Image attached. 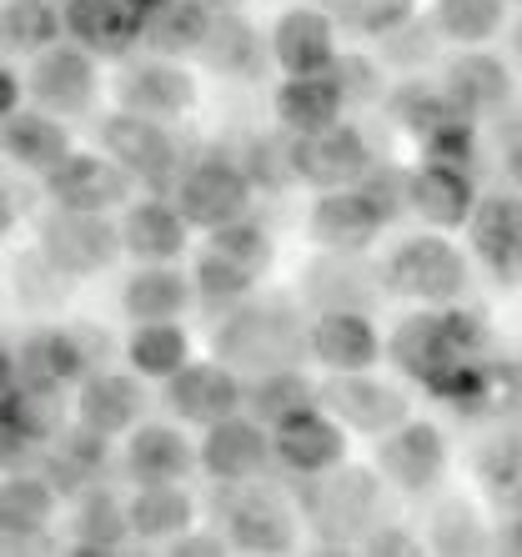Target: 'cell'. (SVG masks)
Segmentation results:
<instances>
[{"label":"cell","instance_id":"14","mask_svg":"<svg viewBox=\"0 0 522 557\" xmlns=\"http://www.w3.org/2000/svg\"><path fill=\"white\" fill-rule=\"evenodd\" d=\"M307 347L332 372H366L382 357V337L362 307H326L307 332Z\"/></svg>","mask_w":522,"mask_h":557},{"label":"cell","instance_id":"22","mask_svg":"<svg viewBox=\"0 0 522 557\" xmlns=\"http://www.w3.org/2000/svg\"><path fill=\"white\" fill-rule=\"evenodd\" d=\"M116 91H121V106H126V111L166 121V116L191 111L196 81L171 61H141V65H126V76H121Z\"/></svg>","mask_w":522,"mask_h":557},{"label":"cell","instance_id":"18","mask_svg":"<svg viewBox=\"0 0 522 557\" xmlns=\"http://www.w3.org/2000/svg\"><path fill=\"white\" fill-rule=\"evenodd\" d=\"M272 61L287 71V76H316V71H332L337 61V30H332V15L322 5H297L276 21L272 30Z\"/></svg>","mask_w":522,"mask_h":557},{"label":"cell","instance_id":"12","mask_svg":"<svg viewBox=\"0 0 522 557\" xmlns=\"http://www.w3.org/2000/svg\"><path fill=\"white\" fill-rule=\"evenodd\" d=\"M26 91L36 96L51 116H80L96 96V65L86 46H51L30 65Z\"/></svg>","mask_w":522,"mask_h":557},{"label":"cell","instance_id":"56","mask_svg":"<svg viewBox=\"0 0 522 557\" xmlns=\"http://www.w3.org/2000/svg\"><path fill=\"white\" fill-rule=\"evenodd\" d=\"M207 5H241V0H207Z\"/></svg>","mask_w":522,"mask_h":557},{"label":"cell","instance_id":"7","mask_svg":"<svg viewBox=\"0 0 522 557\" xmlns=\"http://www.w3.org/2000/svg\"><path fill=\"white\" fill-rule=\"evenodd\" d=\"M377 472L397 487V493H427L447 472V442L432 422H412L402 417L391 432L377 437Z\"/></svg>","mask_w":522,"mask_h":557},{"label":"cell","instance_id":"46","mask_svg":"<svg viewBox=\"0 0 522 557\" xmlns=\"http://www.w3.org/2000/svg\"><path fill=\"white\" fill-rule=\"evenodd\" d=\"M352 186L377 207L382 221H391L397 211H407V171L402 166H366Z\"/></svg>","mask_w":522,"mask_h":557},{"label":"cell","instance_id":"53","mask_svg":"<svg viewBox=\"0 0 522 557\" xmlns=\"http://www.w3.org/2000/svg\"><path fill=\"white\" fill-rule=\"evenodd\" d=\"M508 171H512V182L522 186V136L512 141V151H508Z\"/></svg>","mask_w":522,"mask_h":557},{"label":"cell","instance_id":"49","mask_svg":"<svg viewBox=\"0 0 522 557\" xmlns=\"http://www.w3.org/2000/svg\"><path fill=\"white\" fill-rule=\"evenodd\" d=\"M366 553H418V537H407L402 528H382V532H366Z\"/></svg>","mask_w":522,"mask_h":557},{"label":"cell","instance_id":"50","mask_svg":"<svg viewBox=\"0 0 522 557\" xmlns=\"http://www.w3.org/2000/svg\"><path fill=\"white\" fill-rule=\"evenodd\" d=\"M15 106H21V76H11V71L0 65V121L11 116Z\"/></svg>","mask_w":522,"mask_h":557},{"label":"cell","instance_id":"39","mask_svg":"<svg viewBox=\"0 0 522 557\" xmlns=\"http://www.w3.org/2000/svg\"><path fill=\"white\" fill-rule=\"evenodd\" d=\"M432 26H437V36L457 40V46H483L502 30V0H437Z\"/></svg>","mask_w":522,"mask_h":557},{"label":"cell","instance_id":"9","mask_svg":"<svg viewBox=\"0 0 522 557\" xmlns=\"http://www.w3.org/2000/svg\"><path fill=\"white\" fill-rule=\"evenodd\" d=\"M316 403H322V412L337 417L341 428L366 432V437H382L407 417L402 392L366 372H332V382L316 387Z\"/></svg>","mask_w":522,"mask_h":557},{"label":"cell","instance_id":"31","mask_svg":"<svg viewBox=\"0 0 522 557\" xmlns=\"http://www.w3.org/2000/svg\"><path fill=\"white\" fill-rule=\"evenodd\" d=\"M196 55L211 65V71H222V76H251L261 65V36L251 30V21H241L236 11H216L207 21V36L196 46Z\"/></svg>","mask_w":522,"mask_h":557},{"label":"cell","instance_id":"27","mask_svg":"<svg viewBox=\"0 0 522 557\" xmlns=\"http://www.w3.org/2000/svg\"><path fill=\"white\" fill-rule=\"evenodd\" d=\"M55 518V487L36 472H11L0 482V537L5 543H30L51 528Z\"/></svg>","mask_w":522,"mask_h":557},{"label":"cell","instance_id":"23","mask_svg":"<svg viewBox=\"0 0 522 557\" xmlns=\"http://www.w3.org/2000/svg\"><path fill=\"white\" fill-rule=\"evenodd\" d=\"M141 0H65L61 26L86 51H126V40L141 30Z\"/></svg>","mask_w":522,"mask_h":557},{"label":"cell","instance_id":"44","mask_svg":"<svg viewBox=\"0 0 522 557\" xmlns=\"http://www.w3.org/2000/svg\"><path fill=\"white\" fill-rule=\"evenodd\" d=\"M257 282V272H247L241 261L222 257V251H207V257L196 261V286H201V297L216 307V301H241Z\"/></svg>","mask_w":522,"mask_h":557},{"label":"cell","instance_id":"5","mask_svg":"<svg viewBox=\"0 0 522 557\" xmlns=\"http://www.w3.org/2000/svg\"><path fill=\"white\" fill-rule=\"evenodd\" d=\"M372 166V146L357 126L347 121H332L322 131H307V136H291V176L316 191H337V186H352L362 171Z\"/></svg>","mask_w":522,"mask_h":557},{"label":"cell","instance_id":"41","mask_svg":"<svg viewBox=\"0 0 522 557\" xmlns=\"http://www.w3.org/2000/svg\"><path fill=\"white\" fill-rule=\"evenodd\" d=\"M55 30H61V15L46 0H11V5H0V46L5 51H40V46L55 40Z\"/></svg>","mask_w":522,"mask_h":557},{"label":"cell","instance_id":"8","mask_svg":"<svg viewBox=\"0 0 522 557\" xmlns=\"http://www.w3.org/2000/svg\"><path fill=\"white\" fill-rule=\"evenodd\" d=\"M101 141H105V156L126 171L130 182H146V186L176 182V141H171L166 126H157V116L116 111L101 126Z\"/></svg>","mask_w":522,"mask_h":557},{"label":"cell","instance_id":"47","mask_svg":"<svg viewBox=\"0 0 522 557\" xmlns=\"http://www.w3.org/2000/svg\"><path fill=\"white\" fill-rule=\"evenodd\" d=\"M418 15V0H352V21L366 36H391Z\"/></svg>","mask_w":522,"mask_h":557},{"label":"cell","instance_id":"37","mask_svg":"<svg viewBox=\"0 0 522 557\" xmlns=\"http://www.w3.org/2000/svg\"><path fill=\"white\" fill-rule=\"evenodd\" d=\"M126 357H130V367H136L141 376L166 382L182 362H191V342H186L182 326H171V322H136Z\"/></svg>","mask_w":522,"mask_h":557},{"label":"cell","instance_id":"4","mask_svg":"<svg viewBox=\"0 0 522 557\" xmlns=\"http://www.w3.org/2000/svg\"><path fill=\"white\" fill-rule=\"evenodd\" d=\"M387 357L402 376H412V382H422V387H432V392H443L447 382L472 362L468 351L457 347V337H452V326H447L443 311L402 317L397 332L387 337Z\"/></svg>","mask_w":522,"mask_h":557},{"label":"cell","instance_id":"15","mask_svg":"<svg viewBox=\"0 0 522 557\" xmlns=\"http://www.w3.org/2000/svg\"><path fill=\"white\" fill-rule=\"evenodd\" d=\"M166 407L182 422L211 428L216 417H232L241 407V382L222 362H182L166 376Z\"/></svg>","mask_w":522,"mask_h":557},{"label":"cell","instance_id":"36","mask_svg":"<svg viewBox=\"0 0 522 557\" xmlns=\"http://www.w3.org/2000/svg\"><path fill=\"white\" fill-rule=\"evenodd\" d=\"M21 367L36 387H65L86 372V347H80L71 332H36V337L21 347Z\"/></svg>","mask_w":522,"mask_h":557},{"label":"cell","instance_id":"38","mask_svg":"<svg viewBox=\"0 0 522 557\" xmlns=\"http://www.w3.org/2000/svg\"><path fill=\"white\" fill-rule=\"evenodd\" d=\"M126 537H130L126 503H121L116 493H105V487L86 493V503H80V512H76V547L80 553H116Z\"/></svg>","mask_w":522,"mask_h":557},{"label":"cell","instance_id":"24","mask_svg":"<svg viewBox=\"0 0 522 557\" xmlns=\"http://www.w3.org/2000/svg\"><path fill=\"white\" fill-rule=\"evenodd\" d=\"M141 382L126 372H96L80 382V397H76V417L80 428L101 432V437H116V432H130L141 422Z\"/></svg>","mask_w":522,"mask_h":557},{"label":"cell","instance_id":"32","mask_svg":"<svg viewBox=\"0 0 522 557\" xmlns=\"http://www.w3.org/2000/svg\"><path fill=\"white\" fill-rule=\"evenodd\" d=\"M126 522L136 537L161 543V537H182L191 528V497L176 482H141L136 497L126 503Z\"/></svg>","mask_w":522,"mask_h":557},{"label":"cell","instance_id":"17","mask_svg":"<svg viewBox=\"0 0 522 557\" xmlns=\"http://www.w3.org/2000/svg\"><path fill=\"white\" fill-rule=\"evenodd\" d=\"M201 467H207L216 482H251L272 457V437L261 422L251 417H216L207 428V442H201Z\"/></svg>","mask_w":522,"mask_h":557},{"label":"cell","instance_id":"6","mask_svg":"<svg viewBox=\"0 0 522 557\" xmlns=\"http://www.w3.org/2000/svg\"><path fill=\"white\" fill-rule=\"evenodd\" d=\"M251 207V176L222 156H211V161H196L186 166V176H176V211L186 216V226H222L232 216H247Z\"/></svg>","mask_w":522,"mask_h":557},{"label":"cell","instance_id":"52","mask_svg":"<svg viewBox=\"0 0 522 557\" xmlns=\"http://www.w3.org/2000/svg\"><path fill=\"white\" fill-rule=\"evenodd\" d=\"M11 221H15V207H11V191L0 186V236L11 232Z\"/></svg>","mask_w":522,"mask_h":557},{"label":"cell","instance_id":"19","mask_svg":"<svg viewBox=\"0 0 522 557\" xmlns=\"http://www.w3.org/2000/svg\"><path fill=\"white\" fill-rule=\"evenodd\" d=\"M387 221L377 216V207L366 201L357 186H337V191H322L312 207V236L316 247L341 251V257H357L377 242V232Z\"/></svg>","mask_w":522,"mask_h":557},{"label":"cell","instance_id":"55","mask_svg":"<svg viewBox=\"0 0 522 557\" xmlns=\"http://www.w3.org/2000/svg\"><path fill=\"white\" fill-rule=\"evenodd\" d=\"M312 5H326V11H352V0H312Z\"/></svg>","mask_w":522,"mask_h":557},{"label":"cell","instance_id":"57","mask_svg":"<svg viewBox=\"0 0 522 557\" xmlns=\"http://www.w3.org/2000/svg\"><path fill=\"white\" fill-rule=\"evenodd\" d=\"M518 55H522V21H518Z\"/></svg>","mask_w":522,"mask_h":557},{"label":"cell","instance_id":"40","mask_svg":"<svg viewBox=\"0 0 522 557\" xmlns=\"http://www.w3.org/2000/svg\"><path fill=\"white\" fill-rule=\"evenodd\" d=\"M105 467V437L91 428H76L61 437V453L51 457V487L55 493H80V487H91V478Z\"/></svg>","mask_w":522,"mask_h":557},{"label":"cell","instance_id":"1","mask_svg":"<svg viewBox=\"0 0 522 557\" xmlns=\"http://www.w3.org/2000/svg\"><path fill=\"white\" fill-rule=\"evenodd\" d=\"M382 282H387L397 297L427 301V307H447V301H457L468 292V257L447 242V232L407 236L402 247L387 257Z\"/></svg>","mask_w":522,"mask_h":557},{"label":"cell","instance_id":"10","mask_svg":"<svg viewBox=\"0 0 522 557\" xmlns=\"http://www.w3.org/2000/svg\"><path fill=\"white\" fill-rule=\"evenodd\" d=\"M472 207H477V186L457 161H422L418 171H407V211H418L432 232H457L468 226Z\"/></svg>","mask_w":522,"mask_h":557},{"label":"cell","instance_id":"3","mask_svg":"<svg viewBox=\"0 0 522 557\" xmlns=\"http://www.w3.org/2000/svg\"><path fill=\"white\" fill-rule=\"evenodd\" d=\"M121 251V226L105 221V211H51L40 226V257L61 276H96Z\"/></svg>","mask_w":522,"mask_h":557},{"label":"cell","instance_id":"20","mask_svg":"<svg viewBox=\"0 0 522 557\" xmlns=\"http://www.w3.org/2000/svg\"><path fill=\"white\" fill-rule=\"evenodd\" d=\"M443 96L472 121L493 116L497 106H508V96H512V71L487 51H462L443 71Z\"/></svg>","mask_w":522,"mask_h":557},{"label":"cell","instance_id":"26","mask_svg":"<svg viewBox=\"0 0 522 557\" xmlns=\"http://www.w3.org/2000/svg\"><path fill=\"white\" fill-rule=\"evenodd\" d=\"M341 96L337 76L332 71H316V76H287L282 91H276V121L291 131V136H307V131H322L341 116Z\"/></svg>","mask_w":522,"mask_h":557},{"label":"cell","instance_id":"11","mask_svg":"<svg viewBox=\"0 0 522 557\" xmlns=\"http://www.w3.org/2000/svg\"><path fill=\"white\" fill-rule=\"evenodd\" d=\"M272 453L282 457L291 472H301V478H322V472L341 467V457H347V432H341V422L332 412H322V407H301L297 417L276 422Z\"/></svg>","mask_w":522,"mask_h":557},{"label":"cell","instance_id":"45","mask_svg":"<svg viewBox=\"0 0 522 557\" xmlns=\"http://www.w3.org/2000/svg\"><path fill=\"white\" fill-rule=\"evenodd\" d=\"M432 547L437 553H477L483 543V522L468 503H443L437 518H432Z\"/></svg>","mask_w":522,"mask_h":557},{"label":"cell","instance_id":"51","mask_svg":"<svg viewBox=\"0 0 522 557\" xmlns=\"http://www.w3.org/2000/svg\"><path fill=\"white\" fill-rule=\"evenodd\" d=\"M497 547H502V553H518V557H522V512L497 528Z\"/></svg>","mask_w":522,"mask_h":557},{"label":"cell","instance_id":"34","mask_svg":"<svg viewBox=\"0 0 522 557\" xmlns=\"http://www.w3.org/2000/svg\"><path fill=\"white\" fill-rule=\"evenodd\" d=\"M226 537H232L241 553H287V547L297 543V528H291L282 503H272V497H247V503L232 507Z\"/></svg>","mask_w":522,"mask_h":557},{"label":"cell","instance_id":"43","mask_svg":"<svg viewBox=\"0 0 522 557\" xmlns=\"http://www.w3.org/2000/svg\"><path fill=\"white\" fill-rule=\"evenodd\" d=\"M391 111H397V121H402L418 141L427 136V131L443 126V121L462 116V111H457V106L443 96V86H437V91H427V86H402V91H397V101H391Z\"/></svg>","mask_w":522,"mask_h":557},{"label":"cell","instance_id":"54","mask_svg":"<svg viewBox=\"0 0 522 557\" xmlns=\"http://www.w3.org/2000/svg\"><path fill=\"white\" fill-rule=\"evenodd\" d=\"M26 442H30V437H21V442L11 437V447H26ZM0 457H5V462H15V453H0ZM21 462H40V457H36V453H21Z\"/></svg>","mask_w":522,"mask_h":557},{"label":"cell","instance_id":"42","mask_svg":"<svg viewBox=\"0 0 522 557\" xmlns=\"http://www.w3.org/2000/svg\"><path fill=\"white\" fill-rule=\"evenodd\" d=\"M211 251L241 261V267L257 276L272 267V236H266V226H257L251 216H232V221H222V226H211Z\"/></svg>","mask_w":522,"mask_h":557},{"label":"cell","instance_id":"13","mask_svg":"<svg viewBox=\"0 0 522 557\" xmlns=\"http://www.w3.org/2000/svg\"><path fill=\"white\" fill-rule=\"evenodd\" d=\"M46 186H51L55 207H71V211H111L130 201V176L116 161H101V156L65 151L61 166L46 171Z\"/></svg>","mask_w":522,"mask_h":557},{"label":"cell","instance_id":"28","mask_svg":"<svg viewBox=\"0 0 522 557\" xmlns=\"http://www.w3.org/2000/svg\"><path fill=\"white\" fill-rule=\"evenodd\" d=\"M0 146L11 161H21L26 171H46L61 166V156L71 151V136L65 126L51 116V111H11L5 126H0Z\"/></svg>","mask_w":522,"mask_h":557},{"label":"cell","instance_id":"35","mask_svg":"<svg viewBox=\"0 0 522 557\" xmlns=\"http://www.w3.org/2000/svg\"><path fill=\"white\" fill-rule=\"evenodd\" d=\"M207 21H211L207 0H157V5L146 11L141 30H146V40H151L161 55H186V51L201 46Z\"/></svg>","mask_w":522,"mask_h":557},{"label":"cell","instance_id":"21","mask_svg":"<svg viewBox=\"0 0 522 557\" xmlns=\"http://www.w3.org/2000/svg\"><path fill=\"white\" fill-rule=\"evenodd\" d=\"M377 518V478L372 472H357V467H332L326 482H312V522L326 532H357L372 528Z\"/></svg>","mask_w":522,"mask_h":557},{"label":"cell","instance_id":"2","mask_svg":"<svg viewBox=\"0 0 522 557\" xmlns=\"http://www.w3.org/2000/svg\"><path fill=\"white\" fill-rule=\"evenodd\" d=\"M301 347H307V332L297 326V317H291L287 307L236 311L232 322L216 332V351H222V362L251 367V372H266V367H297Z\"/></svg>","mask_w":522,"mask_h":557},{"label":"cell","instance_id":"48","mask_svg":"<svg viewBox=\"0 0 522 557\" xmlns=\"http://www.w3.org/2000/svg\"><path fill=\"white\" fill-rule=\"evenodd\" d=\"M171 547H176V553H196V557H222L226 553V537H222V532H191V528H186Z\"/></svg>","mask_w":522,"mask_h":557},{"label":"cell","instance_id":"30","mask_svg":"<svg viewBox=\"0 0 522 557\" xmlns=\"http://www.w3.org/2000/svg\"><path fill=\"white\" fill-rule=\"evenodd\" d=\"M186 301H191V282L182 272H171L166 261H146L121 292V307L130 322H176Z\"/></svg>","mask_w":522,"mask_h":557},{"label":"cell","instance_id":"33","mask_svg":"<svg viewBox=\"0 0 522 557\" xmlns=\"http://www.w3.org/2000/svg\"><path fill=\"white\" fill-rule=\"evenodd\" d=\"M241 403L251 407L261 428H276V422L297 417L301 407H316V387L297 367H266V372H257L251 387H241Z\"/></svg>","mask_w":522,"mask_h":557},{"label":"cell","instance_id":"25","mask_svg":"<svg viewBox=\"0 0 522 557\" xmlns=\"http://www.w3.org/2000/svg\"><path fill=\"white\" fill-rule=\"evenodd\" d=\"M121 251L141 261H176L186 251V216L176 211V201H136L126 207L121 221Z\"/></svg>","mask_w":522,"mask_h":557},{"label":"cell","instance_id":"29","mask_svg":"<svg viewBox=\"0 0 522 557\" xmlns=\"http://www.w3.org/2000/svg\"><path fill=\"white\" fill-rule=\"evenodd\" d=\"M191 462H196L191 442L176 428H161V422L136 428L126 442V472L136 482H182L191 472Z\"/></svg>","mask_w":522,"mask_h":557},{"label":"cell","instance_id":"16","mask_svg":"<svg viewBox=\"0 0 522 557\" xmlns=\"http://www.w3.org/2000/svg\"><path fill=\"white\" fill-rule=\"evenodd\" d=\"M468 242L497 276H518L522 272V196L518 191L477 196V207L468 216Z\"/></svg>","mask_w":522,"mask_h":557}]
</instances>
